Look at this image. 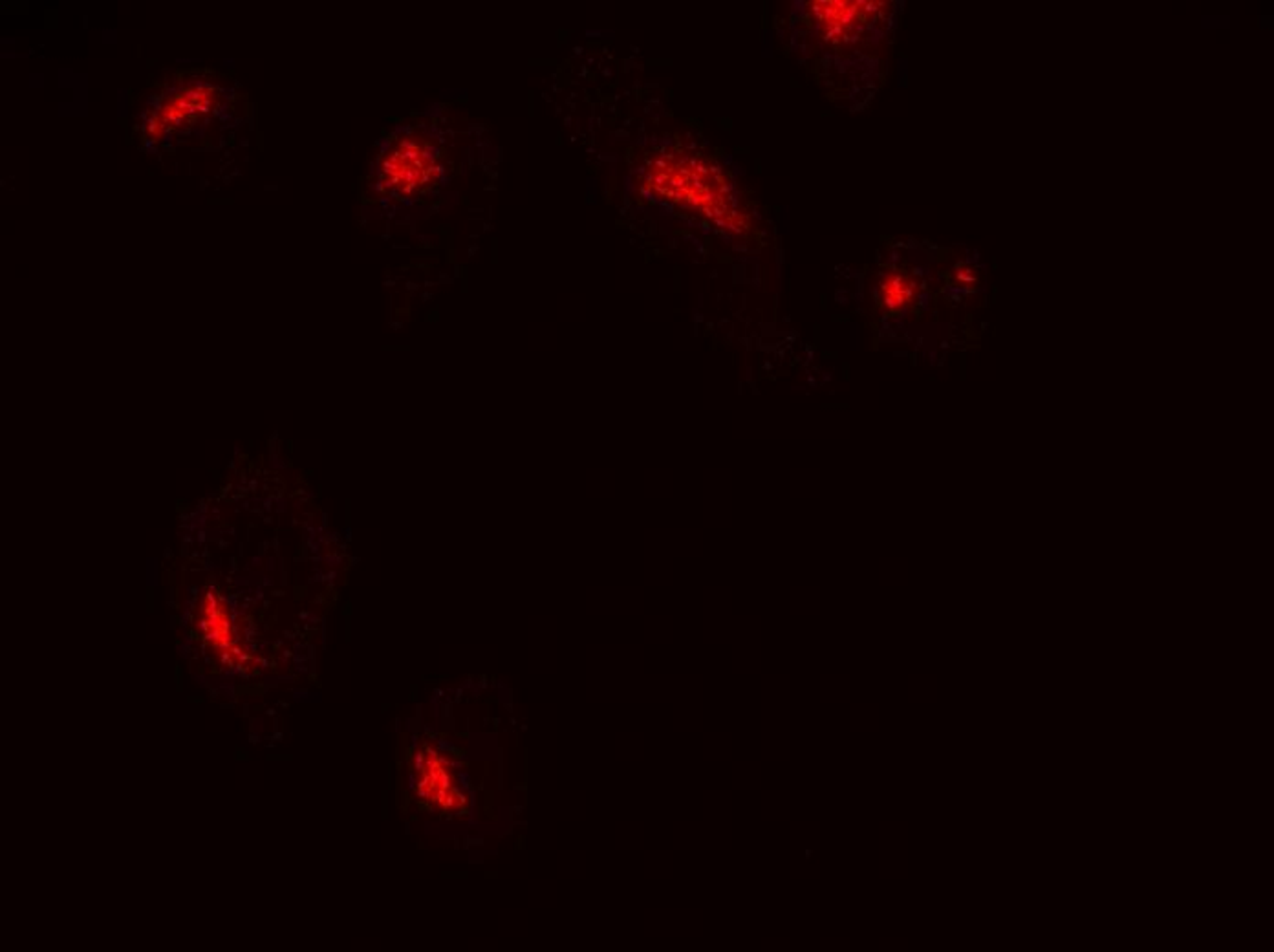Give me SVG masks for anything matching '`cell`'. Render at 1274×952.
Returning a JSON list of instances; mask_svg holds the SVG:
<instances>
[{
    "label": "cell",
    "instance_id": "1",
    "mask_svg": "<svg viewBox=\"0 0 1274 952\" xmlns=\"http://www.w3.org/2000/svg\"><path fill=\"white\" fill-rule=\"evenodd\" d=\"M658 165L663 170L654 169L656 174L648 178V184L694 211L712 218L725 215V182L722 180V170L718 167H707L696 160L681 162L674 167L667 165L665 162H660Z\"/></svg>",
    "mask_w": 1274,
    "mask_h": 952
},
{
    "label": "cell",
    "instance_id": "3",
    "mask_svg": "<svg viewBox=\"0 0 1274 952\" xmlns=\"http://www.w3.org/2000/svg\"><path fill=\"white\" fill-rule=\"evenodd\" d=\"M879 290H881V301H883L885 308L891 310V311H897V310H903L908 305H912L918 286H916L914 278H910L905 274L893 272V274L883 276V280L879 284Z\"/></svg>",
    "mask_w": 1274,
    "mask_h": 952
},
{
    "label": "cell",
    "instance_id": "2",
    "mask_svg": "<svg viewBox=\"0 0 1274 952\" xmlns=\"http://www.w3.org/2000/svg\"><path fill=\"white\" fill-rule=\"evenodd\" d=\"M855 2H815L812 4L819 22L826 28L831 37H843L857 20Z\"/></svg>",
    "mask_w": 1274,
    "mask_h": 952
}]
</instances>
